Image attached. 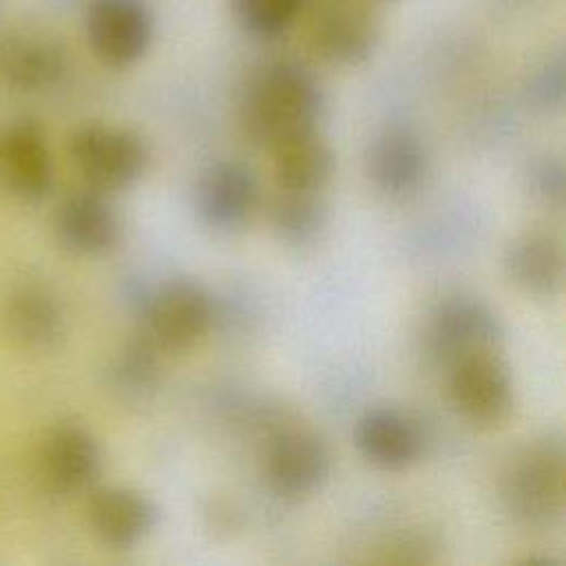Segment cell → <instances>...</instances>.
I'll return each instance as SVG.
<instances>
[{"label": "cell", "mask_w": 566, "mask_h": 566, "mask_svg": "<svg viewBox=\"0 0 566 566\" xmlns=\"http://www.w3.org/2000/svg\"><path fill=\"white\" fill-rule=\"evenodd\" d=\"M261 201L256 172L239 159L210 164L197 181L195 208L201 221L214 230H237L245 226Z\"/></svg>", "instance_id": "30bf717a"}, {"label": "cell", "mask_w": 566, "mask_h": 566, "mask_svg": "<svg viewBox=\"0 0 566 566\" xmlns=\"http://www.w3.org/2000/svg\"><path fill=\"white\" fill-rule=\"evenodd\" d=\"M504 325L495 310L467 294L442 298L424 321V345L438 360L453 363L475 352H497Z\"/></svg>", "instance_id": "8992f818"}, {"label": "cell", "mask_w": 566, "mask_h": 566, "mask_svg": "<svg viewBox=\"0 0 566 566\" xmlns=\"http://www.w3.org/2000/svg\"><path fill=\"white\" fill-rule=\"evenodd\" d=\"M374 44L376 24L354 2H329L312 22V46L329 64H358L369 57Z\"/></svg>", "instance_id": "d6986e66"}, {"label": "cell", "mask_w": 566, "mask_h": 566, "mask_svg": "<svg viewBox=\"0 0 566 566\" xmlns=\"http://www.w3.org/2000/svg\"><path fill=\"white\" fill-rule=\"evenodd\" d=\"M69 157L86 188L104 195L135 186L150 166V146L133 128L91 122L69 139Z\"/></svg>", "instance_id": "3957f363"}, {"label": "cell", "mask_w": 566, "mask_h": 566, "mask_svg": "<svg viewBox=\"0 0 566 566\" xmlns=\"http://www.w3.org/2000/svg\"><path fill=\"white\" fill-rule=\"evenodd\" d=\"M0 188L24 203H38L51 192L53 157L35 119H13L0 133Z\"/></svg>", "instance_id": "9c48e42d"}, {"label": "cell", "mask_w": 566, "mask_h": 566, "mask_svg": "<svg viewBox=\"0 0 566 566\" xmlns=\"http://www.w3.org/2000/svg\"><path fill=\"white\" fill-rule=\"evenodd\" d=\"M0 323L9 343L31 354L55 352L66 338V314L57 296L38 283L9 292Z\"/></svg>", "instance_id": "8fae6325"}, {"label": "cell", "mask_w": 566, "mask_h": 566, "mask_svg": "<svg viewBox=\"0 0 566 566\" xmlns=\"http://www.w3.org/2000/svg\"><path fill=\"white\" fill-rule=\"evenodd\" d=\"M66 71L64 46L33 27H7L0 31V77L22 93L51 88Z\"/></svg>", "instance_id": "7c38bea8"}, {"label": "cell", "mask_w": 566, "mask_h": 566, "mask_svg": "<svg viewBox=\"0 0 566 566\" xmlns=\"http://www.w3.org/2000/svg\"><path fill=\"white\" fill-rule=\"evenodd\" d=\"M354 442L360 455L382 471H405L424 451L418 422L396 407H369L354 427Z\"/></svg>", "instance_id": "2e32d148"}, {"label": "cell", "mask_w": 566, "mask_h": 566, "mask_svg": "<svg viewBox=\"0 0 566 566\" xmlns=\"http://www.w3.org/2000/svg\"><path fill=\"white\" fill-rule=\"evenodd\" d=\"M104 455L95 433L82 422H60L42 447V473L57 493H84L95 486Z\"/></svg>", "instance_id": "9a60e30c"}, {"label": "cell", "mask_w": 566, "mask_h": 566, "mask_svg": "<svg viewBox=\"0 0 566 566\" xmlns=\"http://www.w3.org/2000/svg\"><path fill=\"white\" fill-rule=\"evenodd\" d=\"M526 181L531 195L551 210H562L566 199V168L559 155H542L528 164Z\"/></svg>", "instance_id": "cb8c5ba5"}, {"label": "cell", "mask_w": 566, "mask_h": 566, "mask_svg": "<svg viewBox=\"0 0 566 566\" xmlns=\"http://www.w3.org/2000/svg\"><path fill=\"white\" fill-rule=\"evenodd\" d=\"M60 243L77 256H104L122 239V221L108 195L84 188L71 192L55 212Z\"/></svg>", "instance_id": "5bb4252c"}, {"label": "cell", "mask_w": 566, "mask_h": 566, "mask_svg": "<svg viewBox=\"0 0 566 566\" xmlns=\"http://www.w3.org/2000/svg\"><path fill=\"white\" fill-rule=\"evenodd\" d=\"M535 95H537V99H539L544 106H548V108L562 106V99H564V73H562V66L548 69V71L537 80Z\"/></svg>", "instance_id": "d4e9b609"}, {"label": "cell", "mask_w": 566, "mask_h": 566, "mask_svg": "<svg viewBox=\"0 0 566 566\" xmlns=\"http://www.w3.org/2000/svg\"><path fill=\"white\" fill-rule=\"evenodd\" d=\"M504 272L509 281L524 294L535 298H553L564 287V245L551 232H522L504 252Z\"/></svg>", "instance_id": "ac0fdd59"}, {"label": "cell", "mask_w": 566, "mask_h": 566, "mask_svg": "<svg viewBox=\"0 0 566 566\" xmlns=\"http://www.w3.org/2000/svg\"><path fill=\"white\" fill-rule=\"evenodd\" d=\"M303 0H234L241 27L256 38L281 35L296 18Z\"/></svg>", "instance_id": "603a6c76"}, {"label": "cell", "mask_w": 566, "mask_h": 566, "mask_svg": "<svg viewBox=\"0 0 566 566\" xmlns=\"http://www.w3.org/2000/svg\"><path fill=\"white\" fill-rule=\"evenodd\" d=\"M86 513L95 537L115 551L137 546L159 522V506L155 500L130 486L93 489Z\"/></svg>", "instance_id": "4fadbf2b"}, {"label": "cell", "mask_w": 566, "mask_h": 566, "mask_svg": "<svg viewBox=\"0 0 566 566\" xmlns=\"http://www.w3.org/2000/svg\"><path fill=\"white\" fill-rule=\"evenodd\" d=\"M159 349L150 343V338L137 332L126 345L119 358L115 360L113 378L115 387L126 396H144L153 391L159 378Z\"/></svg>", "instance_id": "7402d4cb"}, {"label": "cell", "mask_w": 566, "mask_h": 566, "mask_svg": "<svg viewBox=\"0 0 566 566\" xmlns=\"http://www.w3.org/2000/svg\"><path fill=\"white\" fill-rule=\"evenodd\" d=\"M365 166L378 192L387 197H409L427 179L429 153L416 133L389 128L369 144Z\"/></svg>", "instance_id": "e0dca14e"}, {"label": "cell", "mask_w": 566, "mask_h": 566, "mask_svg": "<svg viewBox=\"0 0 566 566\" xmlns=\"http://www.w3.org/2000/svg\"><path fill=\"white\" fill-rule=\"evenodd\" d=\"M564 436L546 431L520 444L502 467L500 497L515 524L553 528L564 515Z\"/></svg>", "instance_id": "7a4b0ae2"}, {"label": "cell", "mask_w": 566, "mask_h": 566, "mask_svg": "<svg viewBox=\"0 0 566 566\" xmlns=\"http://www.w3.org/2000/svg\"><path fill=\"white\" fill-rule=\"evenodd\" d=\"M323 115V91L316 77L296 62H270L259 69L241 99V126L245 137L261 148H279L285 142L316 133Z\"/></svg>", "instance_id": "6da1fadb"}, {"label": "cell", "mask_w": 566, "mask_h": 566, "mask_svg": "<svg viewBox=\"0 0 566 566\" xmlns=\"http://www.w3.org/2000/svg\"><path fill=\"white\" fill-rule=\"evenodd\" d=\"M332 451L323 436L307 429H290L272 438L263 478L272 493L285 500L310 497L332 475Z\"/></svg>", "instance_id": "52a82bcc"}, {"label": "cell", "mask_w": 566, "mask_h": 566, "mask_svg": "<svg viewBox=\"0 0 566 566\" xmlns=\"http://www.w3.org/2000/svg\"><path fill=\"white\" fill-rule=\"evenodd\" d=\"M336 168V155L316 133L274 148V179L281 190L321 192Z\"/></svg>", "instance_id": "44dd1931"}, {"label": "cell", "mask_w": 566, "mask_h": 566, "mask_svg": "<svg viewBox=\"0 0 566 566\" xmlns=\"http://www.w3.org/2000/svg\"><path fill=\"white\" fill-rule=\"evenodd\" d=\"M84 24L93 55L113 69L135 64L153 38V18L144 0H91Z\"/></svg>", "instance_id": "ba28073f"}, {"label": "cell", "mask_w": 566, "mask_h": 566, "mask_svg": "<svg viewBox=\"0 0 566 566\" xmlns=\"http://www.w3.org/2000/svg\"><path fill=\"white\" fill-rule=\"evenodd\" d=\"M139 332L166 354L197 347L214 325V298L195 279L175 276L142 296Z\"/></svg>", "instance_id": "277c9868"}, {"label": "cell", "mask_w": 566, "mask_h": 566, "mask_svg": "<svg viewBox=\"0 0 566 566\" xmlns=\"http://www.w3.org/2000/svg\"><path fill=\"white\" fill-rule=\"evenodd\" d=\"M374 2H389V0H374Z\"/></svg>", "instance_id": "484cf974"}, {"label": "cell", "mask_w": 566, "mask_h": 566, "mask_svg": "<svg viewBox=\"0 0 566 566\" xmlns=\"http://www.w3.org/2000/svg\"><path fill=\"white\" fill-rule=\"evenodd\" d=\"M449 396L464 420L484 429L502 427L515 411L513 378L497 352H475L453 360Z\"/></svg>", "instance_id": "5b68a950"}, {"label": "cell", "mask_w": 566, "mask_h": 566, "mask_svg": "<svg viewBox=\"0 0 566 566\" xmlns=\"http://www.w3.org/2000/svg\"><path fill=\"white\" fill-rule=\"evenodd\" d=\"M268 223L272 234L296 250L321 243L329 228V210L318 192L281 190L268 201Z\"/></svg>", "instance_id": "ffe728a7"}]
</instances>
